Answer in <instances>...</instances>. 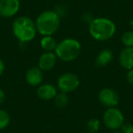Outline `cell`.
Returning <instances> with one entry per match:
<instances>
[{
  "label": "cell",
  "instance_id": "cell-1",
  "mask_svg": "<svg viewBox=\"0 0 133 133\" xmlns=\"http://www.w3.org/2000/svg\"><path fill=\"white\" fill-rule=\"evenodd\" d=\"M12 31L16 38L23 44L32 41L37 33L36 23L26 16H21L14 20Z\"/></svg>",
  "mask_w": 133,
  "mask_h": 133
},
{
  "label": "cell",
  "instance_id": "cell-2",
  "mask_svg": "<svg viewBox=\"0 0 133 133\" xmlns=\"http://www.w3.org/2000/svg\"><path fill=\"white\" fill-rule=\"evenodd\" d=\"M89 31L95 40L107 41L116 33V25L107 17H96L89 23Z\"/></svg>",
  "mask_w": 133,
  "mask_h": 133
},
{
  "label": "cell",
  "instance_id": "cell-3",
  "mask_svg": "<svg viewBox=\"0 0 133 133\" xmlns=\"http://www.w3.org/2000/svg\"><path fill=\"white\" fill-rule=\"evenodd\" d=\"M35 23L40 35L52 36L60 26V16L54 10H46L37 17Z\"/></svg>",
  "mask_w": 133,
  "mask_h": 133
},
{
  "label": "cell",
  "instance_id": "cell-4",
  "mask_svg": "<svg viewBox=\"0 0 133 133\" xmlns=\"http://www.w3.org/2000/svg\"><path fill=\"white\" fill-rule=\"evenodd\" d=\"M81 52V45L77 39L68 37L57 43L55 54L57 58L64 62H71L77 59Z\"/></svg>",
  "mask_w": 133,
  "mask_h": 133
},
{
  "label": "cell",
  "instance_id": "cell-5",
  "mask_svg": "<svg viewBox=\"0 0 133 133\" xmlns=\"http://www.w3.org/2000/svg\"><path fill=\"white\" fill-rule=\"evenodd\" d=\"M103 122L108 129L117 130L120 129L124 123L123 113L116 107L109 108L103 115Z\"/></svg>",
  "mask_w": 133,
  "mask_h": 133
},
{
  "label": "cell",
  "instance_id": "cell-6",
  "mask_svg": "<svg viewBox=\"0 0 133 133\" xmlns=\"http://www.w3.org/2000/svg\"><path fill=\"white\" fill-rule=\"evenodd\" d=\"M79 78L74 73H64L58 78H57V89L60 90V92L70 93L75 91L79 87Z\"/></svg>",
  "mask_w": 133,
  "mask_h": 133
},
{
  "label": "cell",
  "instance_id": "cell-7",
  "mask_svg": "<svg viewBox=\"0 0 133 133\" xmlns=\"http://www.w3.org/2000/svg\"><path fill=\"white\" fill-rule=\"evenodd\" d=\"M98 100L103 106L109 108H115L119 101V96L118 92L113 89L105 88L98 93Z\"/></svg>",
  "mask_w": 133,
  "mask_h": 133
},
{
  "label": "cell",
  "instance_id": "cell-8",
  "mask_svg": "<svg viewBox=\"0 0 133 133\" xmlns=\"http://www.w3.org/2000/svg\"><path fill=\"white\" fill-rule=\"evenodd\" d=\"M20 8L19 0H0V16L5 18L12 17Z\"/></svg>",
  "mask_w": 133,
  "mask_h": 133
},
{
  "label": "cell",
  "instance_id": "cell-9",
  "mask_svg": "<svg viewBox=\"0 0 133 133\" xmlns=\"http://www.w3.org/2000/svg\"><path fill=\"white\" fill-rule=\"evenodd\" d=\"M57 59L55 52H44L38 59V68L42 71L51 70L57 63Z\"/></svg>",
  "mask_w": 133,
  "mask_h": 133
},
{
  "label": "cell",
  "instance_id": "cell-10",
  "mask_svg": "<svg viewBox=\"0 0 133 133\" xmlns=\"http://www.w3.org/2000/svg\"><path fill=\"white\" fill-rule=\"evenodd\" d=\"M43 79H44V74L38 66H32L28 69L26 73V81L28 85L37 87L42 83Z\"/></svg>",
  "mask_w": 133,
  "mask_h": 133
},
{
  "label": "cell",
  "instance_id": "cell-11",
  "mask_svg": "<svg viewBox=\"0 0 133 133\" xmlns=\"http://www.w3.org/2000/svg\"><path fill=\"white\" fill-rule=\"evenodd\" d=\"M57 94V88L52 84H43L37 89V95L42 100H51Z\"/></svg>",
  "mask_w": 133,
  "mask_h": 133
},
{
  "label": "cell",
  "instance_id": "cell-12",
  "mask_svg": "<svg viewBox=\"0 0 133 133\" xmlns=\"http://www.w3.org/2000/svg\"><path fill=\"white\" fill-rule=\"evenodd\" d=\"M120 66L127 70L133 69V48H124L118 57Z\"/></svg>",
  "mask_w": 133,
  "mask_h": 133
},
{
  "label": "cell",
  "instance_id": "cell-13",
  "mask_svg": "<svg viewBox=\"0 0 133 133\" xmlns=\"http://www.w3.org/2000/svg\"><path fill=\"white\" fill-rule=\"evenodd\" d=\"M113 59V53L109 49H103L98 54L95 60L96 66L99 68H103L109 64Z\"/></svg>",
  "mask_w": 133,
  "mask_h": 133
},
{
  "label": "cell",
  "instance_id": "cell-14",
  "mask_svg": "<svg viewBox=\"0 0 133 133\" xmlns=\"http://www.w3.org/2000/svg\"><path fill=\"white\" fill-rule=\"evenodd\" d=\"M40 46L45 52H53L57 48V42L52 36H44L40 40Z\"/></svg>",
  "mask_w": 133,
  "mask_h": 133
},
{
  "label": "cell",
  "instance_id": "cell-15",
  "mask_svg": "<svg viewBox=\"0 0 133 133\" xmlns=\"http://www.w3.org/2000/svg\"><path fill=\"white\" fill-rule=\"evenodd\" d=\"M54 99H55V104L57 108H64L69 103V97L66 93L64 92L57 93Z\"/></svg>",
  "mask_w": 133,
  "mask_h": 133
},
{
  "label": "cell",
  "instance_id": "cell-16",
  "mask_svg": "<svg viewBox=\"0 0 133 133\" xmlns=\"http://www.w3.org/2000/svg\"><path fill=\"white\" fill-rule=\"evenodd\" d=\"M121 42L125 48H133V31L129 30L121 37Z\"/></svg>",
  "mask_w": 133,
  "mask_h": 133
},
{
  "label": "cell",
  "instance_id": "cell-17",
  "mask_svg": "<svg viewBox=\"0 0 133 133\" xmlns=\"http://www.w3.org/2000/svg\"><path fill=\"white\" fill-rule=\"evenodd\" d=\"M100 126H101L100 121L98 118H90L87 123V128H88V129H89V132H91V133L98 132L100 129Z\"/></svg>",
  "mask_w": 133,
  "mask_h": 133
},
{
  "label": "cell",
  "instance_id": "cell-18",
  "mask_svg": "<svg viewBox=\"0 0 133 133\" xmlns=\"http://www.w3.org/2000/svg\"><path fill=\"white\" fill-rule=\"evenodd\" d=\"M10 122V116L6 110L0 109V130L6 129Z\"/></svg>",
  "mask_w": 133,
  "mask_h": 133
},
{
  "label": "cell",
  "instance_id": "cell-19",
  "mask_svg": "<svg viewBox=\"0 0 133 133\" xmlns=\"http://www.w3.org/2000/svg\"><path fill=\"white\" fill-rule=\"evenodd\" d=\"M120 129L122 133H133V125L129 122H124Z\"/></svg>",
  "mask_w": 133,
  "mask_h": 133
},
{
  "label": "cell",
  "instance_id": "cell-20",
  "mask_svg": "<svg viewBox=\"0 0 133 133\" xmlns=\"http://www.w3.org/2000/svg\"><path fill=\"white\" fill-rule=\"evenodd\" d=\"M126 79H127L128 83L130 84V85H133V69H130V70L128 71Z\"/></svg>",
  "mask_w": 133,
  "mask_h": 133
},
{
  "label": "cell",
  "instance_id": "cell-21",
  "mask_svg": "<svg viewBox=\"0 0 133 133\" xmlns=\"http://www.w3.org/2000/svg\"><path fill=\"white\" fill-rule=\"evenodd\" d=\"M5 98H6V95H5V92L0 89V104H2L3 102L5 101Z\"/></svg>",
  "mask_w": 133,
  "mask_h": 133
},
{
  "label": "cell",
  "instance_id": "cell-22",
  "mask_svg": "<svg viewBox=\"0 0 133 133\" xmlns=\"http://www.w3.org/2000/svg\"><path fill=\"white\" fill-rule=\"evenodd\" d=\"M4 70H5V64H4V62H3L2 59L0 58V76L3 74Z\"/></svg>",
  "mask_w": 133,
  "mask_h": 133
},
{
  "label": "cell",
  "instance_id": "cell-23",
  "mask_svg": "<svg viewBox=\"0 0 133 133\" xmlns=\"http://www.w3.org/2000/svg\"><path fill=\"white\" fill-rule=\"evenodd\" d=\"M129 26H130V28H131L130 30H132V31H133V19L129 21Z\"/></svg>",
  "mask_w": 133,
  "mask_h": 133
},
{
  "label": "cell",
  "instance_id": "cell-24",
  "mask_svg": "<svg viewBox=\"0 0 133 133\" xmlns=\"http://www.w3.org/2000/svg\"><path fill=\"white\" fill-rule=\"evenodd\" d=\"M110 133H122L121 130H118V129H117V130H112Z\"/></svg>",
  "mask_w": 133,
  "mask_h": 133
},
{
  "label": "cell",
  "instance_id": "cell-25",
  "mask_svg": "<svg viewBox=\"0 0 133 133\" xmlns=\"http://www.w3.org/2000/svg\"><path fill=\"white\" fill-rule=\"evenodd\" d=\"M87 133H91V132H87Z\"/></svg>",
  "mask_w": 133,
  "mask_h": 133
}]
</instances>
